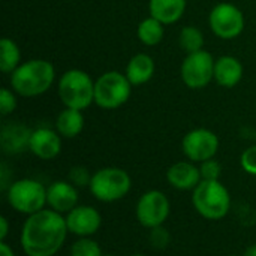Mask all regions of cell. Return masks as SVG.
<instances>
[{
  "label": "cell",
  "mask_w": 256,
  "mask_h": 256,
  "mask_svg": "<svg viewBox=\"0 0 256 256\" xmlns=\"http://www.w3.org/2000/svg\"><path fill=\"white\" fill-rule=\"evenodd\" d=\"M68 232L66 218L51 208H44L27 216L20 244L27 256H54L63 248Z\"/></svg>",
  "instance_id": "6da1fadb"
},
{
  "label": "cell",
  "mask_w": 256,
  "mask_h": 256,
  "mask_svg": "<svg viewBox=\"0 0 256 256\" xmlns=\"http://www.w3.org/2000/svg\"><path fill=\"white\" fill-rule=\"evenodd\" d=\"M56 72L50 62L42 58L28 60L20 64L10 75L15 93L24 98H34L45 93L54 82Z\"/></svg>",
  "instance_id": "7a4b0ae2"
},
{
  "label": "cell",
  "mask_w": 256,
  "mask_h": 256,
  "mask_svg": "<svg viewBox=\"0 0 256 256\" xmlns=\"http://www.w3.org/2000/svg\"><path fill=\"white\" fill-rule=\"evenodd\" d=\"M192 202L198 214L208 220L224 219L231 208L230 192L219 180H202L194 189Z\"/></svg>",
  "instance_id": "3957f363"
},
{
  "label": "cell",
  "mask_w": 256,
  "mask_h": 256,
  "mask_svg": "<svg viewBox=\"0 0 256 256\" xmlns=\"http://www.w3.org/2000/svg\"><path fill=\"white\" fill-rule=\"evenodd\" d=\"M58 96L66 108L82 111L94 102V82L81 69L66 70L58 81Z\"/></svg>",
  "instance_id": "277c9868"
},
{
  "label": "cell",
  "mask_w": 256,
  "mask_h": 256,
  "mask_svg": "<svg viewBox=\"0 0 256 256\" xmlns=\"http://www.w3.org/2000/svg\"><path fill=\"white\" fill-rule=\"evenodd\" d=\"M132 188L130 176L122 168H102L92 176L90 194L100 202H116L124 198Z\"/></svg>",
  "instance_id": "5b68a950"
},
{
  "label": "cell",
  "mask_w": 256,
  "mask_h": 256,
  "mask_svg": "<svg viewBox=\"0 0 256 256\" xmlns=\"http://www.w3.org/2000/svg\"><path fill=\"white\" fill-rule=\"evenodd\" d=\"M8 202L20 214L32 216L46 206V188L33 178H21L8 186Z\"/></svg>",
  "instance_id": "8992f818"
},
{
  "label": "cell",
  "mask_w": 256,
  "mask_h": 256,
  "mask_svg": "<svg viewBox=\"0 0 256 256\" xmlns=\"http://www.w3.org/2000/svg\"><path fill=\"white\" fill-rule=\"evenodd\" d=\"M132 84L126 75L111 70L105 72L94 82V102L102 110H116L128 102Z\"/></svg>",
  "instance_id": "52a82bcc"
},
{
  "label": "cell",
  "mask_w": 256,
  "mask_h": 256,
  "mask_svg": "<svg viewBox=\"0 0 256 256\" xmlns=\"http://www.w3.org/2000/svg\"><path fill=\"white\" fill-rule=\"evenodd\" d=\"M171 212V204L168 196L160 190H148L142 194L136 202V220L141 226L153 230L164 226Z\"/></svg>",
  "instance_id": "ba28073f"
},
{
  "label": "cell",
  "mask_w": 256,
  "mask_h": 256,
  "mask_svg": "<svg viewBox=\"0 0 256 256\" xmlns=\"http://www.w3.org/2000/svg\"><path fill=\"white\" fill-rule=\"evenodd\" d=\"M214 63L213 56L204 50L188 54L182 63V80L189 88H204L214 80Z\"/></svg>",
  "instance_id": "9c48e42d"
},
{
  "label": "cell",
  "mask_w": 256,
  "mask_h": 256,
  "mask_svg": "<svg viewBox=\"0 0 256 256\" xmlns=\"http://www.w3.org/2000/svg\"><path fill=\"white\" fill-rule=\"evenodd\" d=\"M212 32L220 39H236L244 28L243 12L232 3L216 4L208 16Z\"/></svg>",
  "instance_id": "30bf717a"
},
{
  "label": "cell",
  "mask_w": 256,
  "mask_h": 256,
  "mask_svg": "<svg viewBox=\"0 0 256 256\" xmlns=\"http://www.w3.org/2000/svg\"><path fill=\"white\" fill-rule=\"evenodd\" d=\"M182 148L184 156L190 162L201 164L216 156L219 150V138L214 132L204 128H198L184 135Z\"/></svg>",
  "instance_id": "8fae6325"
},
{
  "label": "cell",
  "mask_w": 256,
  "mask_h": 256,
  "mask_svg": "<svg viewBox=\"0 0 256 256\" xmlns=\"http://www.w3.org/2000/svg\"><path fill=\"white\" fill-rule=\"evenodd\" d=\"M66 225L70 234L80 237H92L102 225L100 213L92 206H76L66 216Z\"/></svg>",
  "instance_id": "7c38bea8"
},
{
  "label": "cell",
  "mask_w": 256,
  "mask_h": 256,
  "mask_svg": "<svg viewBox=\"0 0 256 256\" xmlns=\"http://www.w3.org/2000/svg\"><path fill=\"white\" fill-rule=\"evenodd\" d=\"M78 188H75L70 182H54L46 188V206L60 213L68 214L78 206Z\"/></svg>",
  "instance_id": "4fadbf2b"
},
{
  "label": "cell",
  "mask_w": 256,
  "mask_h": 256,
  "mask_svg": "<svg viewBox=\"0 0 256 256\" xmlns=\"http://www.w3.org/2000/svg\"><path fill=\"white\" fill-rule=\"evenodd\" d=\"M57 130L48 128H39L32 130L28 150L42 160H51L62 152V140Z\"/></svg>",
  "instance_id": "5bb4252c"
},
{
  "label": "cell",
  "mask_w": 256,
  "mask_h": 256,
  "mask_svg": "<svg viewBox=\"0 0 256 256\" xmlns=\"http://www.w3.org/2000/svg\"><path fill=\"white\" fill-rule=\"evenodd\" d=\"M166 180L168 183L177 189V190H194L201 182V172L200 166H196L194 162H176L171 165L166 171Z\"/></svg>",
  "instance_id": "9a60e30c"
},
{
  "label": "cell",
  "mask_w": 256,
  "mask_h": 256,
  "mask_svg": "<svg viewBox=\"0 0 256 256\" xmlns=\"http://www.w3.org/2000/svg\"><path fill=\"white\" fill-rule=\"evenodd\" d=\"M243 78V64L232 56H222L214 63V80L219 86L231 88Z\"/></svg>",
  "instance_id": "2e32d148"
},
{
  "label": "cell",
  "mask_w": 256,
  "mask_h": 256,
  "mask_svg": "<svg viewBox=\"0 0 256 256\" xmlns=\"http://www.w3.org/2000/svg\"><path fill=\"white\" fill-rule=\"evenodd\" d=\"M32 130L27 129L24 124L10 123L2 129L0 134V144L2 148L9 154L21 153L24 148H28Z\"/></svg>",
  "instance_id": "e0dca14e"
},
{
  "label": "cell",
  "mask_w": 256,
  "mask_h": 256,
  "mask_svg": "<svg viewBox=\"0 0 256 256\" xmlns=\"http://www.w3.org/2000/svg\"><path fill=\"white\" fill-rule=\"evenodd\" d=\"M186 9V0H150V16L162 24H174L178 21Z\"/></svg>",
  "instance_id": "ac0fdd59"
},
{
  "label": "cell",
  "mask_w": 256,
  "mask_h": 256,
  "mask_svg": "<svg viewBox=\"0 0 256 256\" xmlns=\"http://www.w3.org/2000/svg\"><path fill=\"white\" fill-rule=\"evenodd\" d=\"M154 74V62L148 54H136L134 56L126 66V78L132 86H141L152 80Z\"/></svg>",
  "instance_id": "d6986e66"
},
{
  "label": "cell",
  "mask_w": 256,
  "mask_h": 256,
  "mask_svg": "<svg viewBox=\"0 0 256 256\" xmlns=\"http://www.w3.org/2000/svg\"><path fill=\"white\" fill-rule=\"evenodd\" d=\"M84 128V117L80 110L66 108L63 110L56 120V130L63 138H75L81 134Z\"/></svg>",
  "instance_id": "ffe728a7"
},
{
  "label": "cell",
  "mask_w": 256,
  "mask_h": 256,
  "mask_svg": "<svg viewBox=\"0 0 256 256\" xmlns=\"http://www.w3.org/2000/svg\"><path fill=\"white\" fill-rule=\"evenodd\" d=\"M138 39L148 46L158 45L164 38V24L153 16L142 20L138 26Z\"/></svg>",
  "instance_id": "44dd1931"
},
{
  "label": "cell",
  "mask_w": 256,
  "mask_h": 256,
  "mask_svg": "<svg viewBox=\"0 0 256 256\" xmlns=\"http://www.w3.org/2000/svg\"><path fill=\"white\" fill-rule=\"evenodd\" d=\"M20 58L18 45L9 38H3L0 40V70L4 74L14 72L20 66Z\"/></svg>",
  "instance_id": "7402d4cb"
},
{
  "label": "cell",
  "mask_w": 256,
  "mask_h": 256,
  "mask_svg": "<svg viewBox=\"0 0 256 256\" xmlns=\"http://www.w3.org/2000/svg\"><path fill=\"white\" fill-rule=\"evenodd\" d=\"M178 42H180V46L188 54H192V52H196V51H201L202 50L204 36H202V33H201L200 28H196L194 26H186L180 32Z\"/></svg>",
  "instance_id": "603a6c76"
},
{
  "label": "cell",
  "mask_w": 256,
  "mask_h": 256,
  "mask_svg": "<svg viewBox=\"0 0 256 256\" xmlns=\"http://www.w3.org/2000/svg\"><path fill=\"white\" fill-rule=\"evenodd\" d=\"M102 249L92 237H80L70 248V256H102Z\"/></svg>",
  "instance_id": "cb8c5ba5"
},
{
  "label": "cell",
  "mask_w": 256,
  "mask_h": 256,
  "mask_svg": "<svg viewBox=\"0 0 256 256\" xmlns=\"http://www.w3.org/2000/svg\"><path fill=\"white\" fill-rule=\"evenodd\" d=\"M92 176L88 172L87 168L84 166H74L70 168L69 174H68V182H70L75 188H88L90 182H92Z\"/></svg>",
  "instance_id": "d4e9b609"
},
{
  "label": "cell",
  "mask_w": 256,
  "mask_h": 256,
  "mask_svg": "<svg viewBox=\"0 0 256 256\" xmlns=\"http://www.w3.org/2000/svg\"><path fill=\"white\" fill-rule=\"evenodd\" d=\"M200 172L202 180H219L222 174V166L220 164L213 158L208 160H204L200 164Z\"/></svg>",
  "instance_id": "484cf974"
},
{
  "label": "cell",
  "mask_w": 256,
  "mask_h": 256,
  "mask_svg": "<svg viewBox=\"0 0 256 256\" xmlns=\"http://www.w3.org/2000/svg\"><path fill=\"white\" fill-rule=\"evenodd\" d=\"M240 164L242 168L250 174V176H256V146H250L248 147L242 156H240Z\"/></svg>",
  "instance_id": "4316f807"
},
{
  "label": "cell",
  "mask_w": 256,
  "mask_h": 256,
  "mask_svg": "<svg viewBox=\"0 0 256 256\" xmlns=\"http://www.w3.org/2000/svg\"><path fill=\"white\" fill-rule=\"evenodd\" d=\"M16 106V99L14 96V93L8 88H2L0 90V112L2 116H8L10 114Z\"/></svg>",
  "instance_id": "83f0119b"
},
{
  "label": "cell",
  "mask_w": 256,
  "mask_h": 256,
  "mask_svg": "<svg viewBox=\"0 0 256 256\" xmlns=\"http://www.w3.org/2000/svg\"><path fill=\"white\" fill-rule=\"evenodd\" d=\"M150 243L153 248L156 249H164L168 246L170 243V232L164 228V226H158V228H153L152 230V234H150Z\"/></svg>",
  "instance_id": "f1b7e54d"
},
{
  "label": "cell",
  "mask_w": 256,
  "mask_h": 256,
  "mask_svg": "<svg viewBox=\"0 0 256 256\" xmlns=\"http://www.w3.org/2000/svg\"><path fill=\"white\" fill-rule=\"evenodd\" d=\"M9 234V222L4 216L0 218V242H4Z\"/></svg>",
  "instance_id": "f546056e"
},
{
  "label": "cell",
  "mask_w": 256,
  "mask_h": 256,
  "mask_svg": "<svg viewBox=\"0 0 256 256\" xmlns=\"http://www.w3.org/2000/svg\"><path fill=\"white\" fill-rule=\"evenodd\" d=\"M0 256H15L12 248L6 242H0Z\"/></svg>",
  "instance_id": "4dcf8cb0"
},
{
  "label": "cell",
  "mask_w": 256,
  "mask_h": 256,
  "mask_svg": "<svg viewBox=\"0 0 256 256\" xmlns=\"http://www.w3.org/2000/svg\"><path fill=\"white\" fill-rule=\"evenodd\" d=\"M244 256H256V244L249 246V248L244 250Z\"/></svg>",
  "instance_id": "1f68e13d"
},
{
  "label": "cell",
  "mask_w": 256,
  "mask_h": 256,
  "mask_svg": "<svg viewBox=\"0 0 256 256\" xmlns=\"http://www.w3.org/2000/svg\"><path fill=\"white\" fill-rule=\"evenodd\" d=\"M130 256H146V255H142V254H134V255H130Z\"/></svg>",
  "instance_id": "d6a6232c"
},
{
  "label": "cell",
  "mask_w": 256,
  "mask_h": 256,
  "mask_svg": "<svg viewBox=\"0 0 256 256\" xmlns=\"http://www.w3.org/2000/svg\"><path fill=\"white\" fill-rule=\"evenodd\" d=\"M102 256H116V255H102Z\"/></svg>",
  "instance_id": "836d02e7"
},
{
  "label": "cell",
  "mask_w": 256,
  "mask_h": 256,
  "mask_svg": "<svg viewBox=\"0 0 256 256\" xmlns=\"http://www.w3.org/2000/svg\"><path fill=\"white\" fill-rule=\"evenodd\" d=\"M230 256H236V255H230Z\"/></svg>",
  "instance_id": "e575fe53"
}]
</instances>
